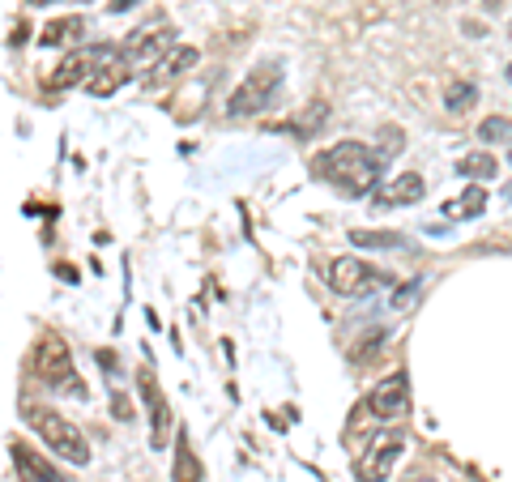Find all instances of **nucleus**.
<instances>
[{
    "mask_svg": "<svg viewBox=\"0 0 512 482\" xmlns=\"http://www.w3.org/2000/svg\"><path fill=\"white\" fill-rule=\"evenodd\" d=\"M329 291L333 295H346V299H359L367 291H376V286L384 282V273L376 265L359 261V256H333L329 261Z\"/></svg>",
    "mask_w": 512,
    "mask_h": 482,
    "instance_id": "39448f33",
    "label": "nucleus"
},
{
    "mask_svg": "<svg viewBox=\"0 0 512 482\" xmlns=\"http://www.w3.org/2000/svg\"><path fill=\"white\" fill-rule=\"evenodd\" d=\"M128 77H133V64H128V60L120 56L116 64H107L103 73H94L90 82H86V90H90V94H99V99H103V94H116V90L128 82Z\"/></svg>",
    "mask_w": 512,
    "mask_h": 482,
    "instance_id": "ddd939ff",
    "label": "nucleus"
},
{
    "mask_svg": "<svg viewBox=\"0 0 512 482\" xmlns=\"http://www.w3.org/2000/svg\"><path fill=\"white\" fill-rule=\"evenodd\" d=\"M423 192H427V184H423V175H414V171H406V175H393V184L380 192V210H389V205H414V201H423Z\"/></svg>",
    "mask_w": 512,
    "mask_h": 482,
    "instance_id": "f8f14e48",
    "label": "nucleus"
},
{
    "mask_svg": "<svg viewBox=\"0 0 512 482\" xmlns=\"http://www.w3.org/2000/svg\"><path fill=\"white\" fill-rule=\"evenodd\" d=\"M30 5H52V0H30Z\"/></svg>",
    "mask_w": 512,
    "mask_h": 482,
    "instance_id": "b1692460",
    "label": "nucleus"
},
{
    "mask_svg": "<svg viewBox=\"0 0 512 482\" xmlns=\"http://www.w3.org/2000/svg\"><path fill=\"white\" fill-rule=\"evenodd\" d=\"M402 453H406V440L397 436V431L372 436V440H367V448L359 453V461H355L359 482H384V478L393 474V465L402 461Z\"/></svg>",
    "mask_w": 512,
    "mask_h": 482,
    "instance_id": "423d86ee",
    "label": "nucleus"
},
{
    "mask_svg": "<svg viewBox=\"0 0 512 482\" xmlns=\"http://www.w3.org/2000/svg\"><path fill=\"white\" fill-rule=\"evenodd\" d=\"M26 423L35 427V436L52 448V457L69 461V465H86L90 461V440L82 427H73L64 414L47 410V406H26Z\"/></svg>",
    "mask_w": 512,
    "mask_h": 482,
    "instance_id": "f03ea898",
    "label": "nucleus"
},
{
    "mask_svg": "<svg viewBox=\"0 0 512 482\" xmlns=\"http://www.w3.org/2000/svg\"><path fill=\"white\" fill-rule=\"evenodd\" d=\"M474 103H478V86L474 82H448L444 86V111L448 116H466Z\"/></svg>",
    "mask_w": 512,
    "mask_h": 482,
    "instance_id": "2eb2a0df",
    "label": "nucleus"
},
{
    "mask_svg": "<svg viewBox=\"0 0 512 482\" xmlns=\"http://www.w3.org/2000/svg\"><path fill=\"white\" fill-rule=\"evenodd\" d=\"M82 39H86V18H77V13L52 18V22L43 26V35H39L43 47H73V43H82Z\"/></svg>",
    "mask_w": 512,
    "mask_h": 482,
    "instance_id": "9b49d317",
    "label": "nucleus"
},
{
    "mask_svg": "<svg viewBox=\"0 0 512 482\" xmlns=\"http://www.w3.org/2000/svg\"><path fill=\"white\" fill-rule=\"evenodd\" d=\"M444 210H448V218H478V214L487 210V192L478 188V184H470V188L461 192L457 201H448Z\"/></svg>",
    "mask_w": 512,
    "mask_h": 482,
    "instance_id": "dca6fc26",
    "label": "nucleus"
},
{
    "mask_svg": "<svg viewBox=\"0 0 512 482\" xmlns=\"http://www.w3.org/2000/svg\"><path fill=\"white\" fill-rule=\"evenodd\" d=\"M137 0H107V13H128Z\"/></svg>",
    "mask_w": 512,
    "mask_h": 482,
    "instance_id": "5701e85b",
    "label": "nucleus"
},
{
    "mask_svg": "<svg viewBox=\"0 0 512 482\" xmlns=\"http://www.w3.org/2000/svg\"><path fill=\"white\" fill-rule=\"evenodd\" d=\"M111 406H116V419H120V423H128V419H133V406H128V401H124L120 393L111 397Z\"/></svg>",
    "mask_w": 512,
    "mask_h": 482,
    "instance_id": "4be33fe9",
    "label": "nucleus"
},
{
    "mask_svg": "<svg viewBox=\"0 0 512 482\" xmlns=\"http://www.w3.org/2000/svg\"><path fill=\"white\" fill-rule=\"evenodd\" d=\"M175 482H201V461L192 453L188 436L175 440Z\"/></svg>",
    "mask_w": 512,
    "mask_h": 482,
    "instance_id": "f3484780",
    "label": "nucleus"
},
{
    "mask_svg": "<svg viewBox=\"0 0 512 482\" xmlns=\"http://www.w3.org/2000/svg\"><path fill=\"white\" fill-rule=\"evenodd\" d=\"M508 163H512V150H508Z\"/></svg>",
    "mask_w": 512,
    "mask_h": 482,
    "instance_id": "bb28decb",
    "label": "nucleus"
},
{
    "mask_svg": "<svg viewBox=\"0 0 512 482\" xmlns=\"http://www.w3.org/2000/svg\"><path fill=\"white\" fill-rule=\"evenodd\" d=\"M419 295H423V282H419V278H414V282H406V286H402V291H393V299H389V308H393V312H410V308H414V303H419Z\"/></svg>",
    "mask_w": 512,
    "mask_h": 482,
    "instance_id": "412c9836",
    "label": "nucleus"
},
{
    "mask_svg": "<svg viewBox=\"0 0 512 482\" xmlns=\"http://www.w3.org/2000/svg\"><path fill=\"white\" fill-rule=\"evenodd\" d=\"M175 39V30L171 26H141V30H133L128 35V43H124V60L133 64V69H150V64H158L167 52H171V43Z\"/></svg>",
    "mask_w": 512,
    "mask_h": 482,
    "instance_id": "0eeeda50",
    "label": "nucleus"
},
{
    "mask_svg": "<svg viewBox=\"0 0 512 482\" xmlns=\"http://www.w3.org/2000/svg\"><path fill=\"white\" fill-rule=\"evenodd\" d=\"M495 171H500V167H495V154H487V150H474V154L457 158V175H466V180H474V184L491 180Z\"/></svg>",
    "mask_w": 512,
    "mask_h": 482,
    "instance_id": "4468645a",
    "label": "nucleus"
},
{
    "mask_svg": "<svg viewBox=\"0 0 512 482\" xmlns=\"http://www.w3.org/2000/svg\"><path fill=\"white\" fill-rule=\"evenodd\" d=\"M508 82H512V64H508Z\"/></svg>",
    "mask_w": 512,
    "mask_h": 482,
    "instance_id": "393cba45",
    "label": "nucleus"
},
{
    "mask_svg": "<svg viewBox=\"0 0 512 482\" xmlns=\"http://www.w3.org/2000/svg\"><path fill=\"white\" fill-rule=\"evenodd\" d=\"M282 86V69L278 64H261V69H252L239 90L227 99V116H256V111H265L274 103V94Z\"/></svg>",
    "mask_w": 512,
    "mask_h": 482,
    "instance_id": "7ed1b4c3",
    "label": "nucleus"
},
{
    "mask_svg": "<svg viewBox=\"0 0 512 482\" xmlns=\"http://www.w3.org/2000/svg\"><path fill=\"white\" fill-rule=\"evenodd\" d=\"M312 171L316 180L333 184L346 197H359V192H372L380 180V154L372 146H363V141H338V146H329L316 158Z\"/></svg>",
    "mask_w": 512,
    "mask_h": 482,
    "instance_id": "f257e3e1",
    "label": "nucleus"
},
{
    "mask_svg": "<svg viewBox=\"0 0 512 482\" xmlns=\"http://www.w3.org/2000/svg\"><path fill=\"white\" fill-rule=\"evenodd\" d=\"M9 457H13V470H18V482H69L52 461H47L43 453H35L30 444H13Z\"/></svg>",
    "mask_w": 512,
    "mask_h": 482,
    "instance_id": "1a4fd4ad",
    "label": "nucleus"
},
{
    "mask_svg": "<svg viewBox=\"0 0 512 482\" xmlns=\"http://www.w3.org/2000/svg\"><path fill=\"white\" fill-rule=\"evenodd\" d=\"M35 367H39V376H43V384L52 393H73V397L86 393L82 384H77V372H73V359H69V346H64V337H56V333L43 337L39 355H35Z\"/></svg>",
    "mask_w": 512,
    "mask_h": 482,
    "instance_id": "20e7f679",
    "label": "nucleus"
},
{
    "mask_svg": "<svg viewBox=\"0 0 512 482\" xmlns=\"http://www.w3.org/2000/svg\"><path fill=\"white\" fill-rule=\"evenodd\" d=\"M137 389H141V397H146V406H150V440H154V448H163L167 444V431H171L167 397H163V389H158V380L150 372H141Z\"/></svg>",
    "mask_w": 512,
    "mask_h": 482,
    "instance_id": "9d476101",
    "label": "nucleus"
},
{
    "mask_svg": "<svg viewBox=\"0 0 512 482\" xmlns=\"http://www.w3.org/2000/svg\"><path fill=\"white\" fill-rule=\"evenodd\" d=\"M367 410H372L376 419H384V423H393V419H402V414H410V384H406V376L397 372L389 380H380L376 389H372V397H367Z\"/></svg>",
    "mask_w": 512,
    "mask_h": 482,
    "instance_id": "6e6552de",
    "label": "nucleus"
},
{
    "mask_svg": "<svg viewBox=\"0 0 512 482\" xmlns=\"http://www.w3.org/2000/svg\"><path fill=\"white\" fill-rule=\"evenodd\" d=\"M350 244H359V248H397V244H406L397 231H350Z\"/></svg>",
    "mask_w": 512,
    "mask_h": 482,
    "instance_id": "6ab92c4d",
    "label": "nucleus"
},
{
    "mask_svg": "<svg viewBox=\"0 0 512 482\" xmlns=\"http://www.w3.org/2000/svg\"><path fill=\"white\" fill-rule=\"evenodd\" d=\"M192 64H197V47H171V52L163 56V64H158V73L163 77H180L188 73Z\"/></svg>",
    "mask_w": 512,
    "mask_h": 482,
    "instance_id": "a211bd4d",
    "label": "nucleus"
},
{
    "mask_svg": "<svg viewBox=\"0 0 512 482\" xmlns=\"http://www.w3.org/2000/svg\"><path fill=\"white\" fill-rule=\"evenodd\" d=\"M478 141H512V120L508 116H487L483 124H478Z\"/></svg>",
    "mask_w": 512,
    "mask_h": 482,
    "instance_id": "aec40b11",
    "label": "nucleus"
},
{
    "mask_svg": "<svg viewBox=\"0 0 512 482\" xmlns=\"http://www.w3.org/2000/svg\"><path fill=\"white\" fill-rule=\"evenodd\" d=\"M508 39H512V26H508Z\"/></svg>",
    "mask_w": 512,
    "mask_h": 482,
    "instance_id": "a878e982",
    "label": "nucleus"
}]
</instances>
